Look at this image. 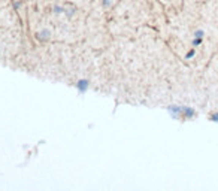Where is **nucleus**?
I'll use <instances>...</instances> for the list:
<instances>
[{
    "label": "nucleus",
    "mask_w": 218,
    "mask_h": 191,
    "mask_svg": "<svg viewBox=\"0 0 218 191\" xmlns=\"http://www.w3.org/2000/svg\"><path fill=\"white\" fill-rule=\"evenodd\" d=\"M87 85H88L87 81H79V82H78V88H79V90H85Z\"/></svg>",
    "instance_id": "obj_1"
},
{
    "label": "nucleus",
    "mask_w": 218,
    "mask_h": 191,
    "mask_svg": "<svg viewBox=\"0 0 218 191\" xmlns=\"http://www.w3.org/2000/svg\"><path fill=\"white\" fill-rule=\"evenodd\" d=\"M196 55V48H193L191 51H188L187 52V55H185V60H190V58H193Z\"/></svg>",
    "instance_id": "obj_2"
},
{
    "label": "nucleus",
    "mask_w": 218,
    "mask_h": 191,
    "mask_svg": "<svg viewBox=\"0 0 218 191\" xmlns=\"http://www.w3.org/2000/svg\"><path fill=\"white\" fill-rule=\"evenodd\" d=\"M202 42H203V39H200V37H194V39H193V46L196 48V46L200 45Z\"/></svg>",
    "instance_id": "obj_3"
},
{
    "label": "nucleus",
    "mask_w": 218,
    "mask_h": 191,
    "mask_svg": "<svg viewBox=\"0 0 218 191\" xmlns=\"http://www.w3.org/2000/svg\"><path fill=\"white\" fill-rule=\"evenodd\" d=\"M209 120H211V121H214V123H218V112H214V113H211V117H209Z\"/></svg>",
    "instance_id": "obj_4"
},
{
    "label": "nucleus",
    "mask_w": 218,
    "mask_h": 191,
    "mask_svg": "<svg viewBox=\"0 0 218 191\" xmlns=\"http://www.w3.org/2000/svg\"><path fill=\"white\" fill-rule=\"evenodd\" d=\"M203 36H205V32L203 30H197L194 33V37H200V39H203Z\"/></svg>",
    "instance_id": "obj_5"
}]
</instances>
